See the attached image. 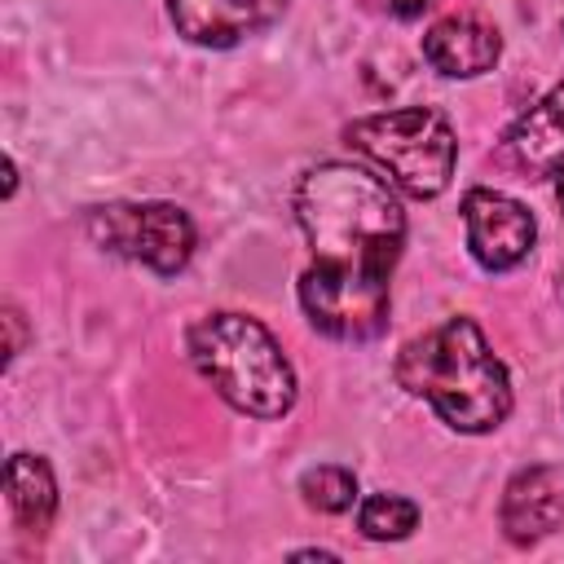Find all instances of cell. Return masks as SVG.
Masks as SVG:
<instances>
[{
	"mask_svg": "<svg viewBox=\"0 0 564 564\" xmlns=\"http://www.w3.org/2000/svg\"><path fill=\"white\" fill-rule=\"evenodd\" d=\"M555 176H560V185H555V194H560V207H564V167H560Z\"/></svg>",
	"mask_w": 564,
	"mask_h": 564,
	"instance_id": "cell-18",
	"label": "cell"
},
{
	"mask_svg": "<svg viewBox=\"0 0 564 564\" xmlns=\"http://www.w3.org/2000/svg\"><path fill=\"white\" fill-rule=\"evenodd\" d=\"M194 370L251 419H282L295 405V370L264 322L247 313H207L185 335Z\"/></svg>",
	"mask_w": 564,
	"mask_h": 564,
	"instance_id": "cell-3",
	"label": "cell"
},
{
	"mask_svg": "<svg viewBox=\"0 0 564 564\" xmlns=\"http://www.w3.org/2000/svg\"><path fill=\"white\" fill-rule=\"evenodd\" d=\"M295 560H335V551H295Z\"/></svg>",
	"mask_w": 564,
	"mask_h": 564,
	"instance_id": "cell-17",
	"label": "cell"
},
{
	"mask_svg": "<svg viewBox=\"0 0 564 564\" xmlns=\"http://www.w3.org/2000/svg\"><path fill=\"white\" fill-rule=\"evenodd\" d=\"M423 57L445 79H476V75H485V70L498 66L502 40H498V31L489 22H480L471 13H449V18H441V22L427 26Z\"/></svg>",
	"mask_w": 564,
	"mask_h": 564,
	"instance_id": "cell-9",
	"label": "cell"
},
{
	"mask_svg": "<svg viewBox=\"0 0 564 564\" xmlns=\"http://www.w3.org/2000/svg\"><path fill=\"white\" fill-rule=\"evenodd\" d=\"M560 282H564V278H560Z\"/></svg>",
	"mask_w": 564,
	"mask_h": 564,
	"instance_id": "cell-19",
	"label": "cell"
},
{
	"mask_svg": "<svg viewBox=\"0 0 564 564\" xmlns=\"http://www.w3.org/2000/svg\"><path fill=\"white\" fill-rule=\"evenodd\" d=\"M295 220L308 238L300 308L326 339L366 344L388 326L392 269L405 247V212L392 185L357 163H317L295 185Z\"/></svg>",
	"mask_w": 564,
	"mask_h": 564,
	"instance_id": "cell-1",
	"label": "cell"
},
{
	"mask_svg": "<svg viewBox=\"0 0 564 564\" xmlns=\"http://www.w3.org/2000/svg\"><path fill=\"white\" fill-rule=\"evenodd\" d=\"M291 0H167L172 26L203 48H234L282 18Z\"/></svg>",
	"mask_w": 564,
	"mask_h": 564,
	"instance_id": "cell-8",
	"label": "cell"
},
{
	"mask_svg": "<svg viewBox=\"0 0 564 564\" xmlns=\"http://www.w3.org/2000/svg\"><path fill=\"white\" fill-rule=\"evenodd\" d=\"M463 225H467V247H471L476 264L489 273L516 269L520 260H529V251L538 242L533 212L502 189H467Z\"/></svg>",
	"mask_w": 564,
	"mask_h": 564,
	"instance_id": "cell-6",
	"label": "cell"
},
{
	"mask_svg": "<svg viewBox=\"0 0 564 564\" xmlns=\"http://www.w3.org/2000/svg\"><path fill=\"white\" fill-rule=\"evenodd\" d=\"M4 494L9 511L26 533H44L57 511V480L40 454H13L4 463Z\"/></svg>",
	"mask_w": 564,
	"mask_h": 564,
	"instance_id": "cell-11",
	"label": "cell"
},
{
	"mask_svg": "<svg viewBox=\"0 0 564 564\" xmlns=\"http://www.w3.org/2000/svg\"><path fill=\"white\" fill-rule=\"evenodd\" d=\"M392 375L454 432H494L511 414V375L471 317H445L441 326L405 339Z\"/></svg>",
	"mask_w": 564,
	"mask_h": 564,
	"instance_id": "cell-2",
	"label": "cell"
},
{
	"mask_svg": "<svg viewBox=\"0 0 564 564\" xmlns=\"http://www.w3.org/2000/svg\"><path fill=\"white\" fill-rule=\"evenodd\" d=\"M436 0H383V9L388 13H397V18H419L423 9H432Z\"/></svg>",
	"mask_w": 564,
	"mask_h": 564,
	"instance_id": "cell-15",
	"label": "cell"
},
{
	"mask_svg": "<svg viewBox=\"0 0 564 564\" xmlns=\"http://www.w3.org/2000/svg\"><path fill=\"white\" fill-rule=\"evenodd\" d=\"M498 520L507 542L516 546H533L564 529V463H538L516 471L502 489Z\"/></svg>",
	"mask_w": 564,
	"mask_h": 564,
	"instance_id": "cell-7",
	"label": "cell"
},
{
	"mask_svg": "<svg viewBox=\"0 0 564 564\" xmlns=\"http://www.w3.org/2000/svg\"><path fill=\"white\" fill-rule=\"evenodd\" d=\"M344 137L405 198H436L454 181L458 137H454L449 119L432 106H401V110H379V115L352 119L344 128Z\"/></svg>",
	"mask_w": 564,
	"mask_h": 564,
	"instance_id": "cell-4",
	"label": "cell"
},
{
	"mask_svg": "<svg viewBox=\"0 0 564 564\" xmlns=\"http://www.w3.org/2000/svg\"><path fill=\"white\" fill-rule=\"evenodd\" d=\"M84 229L97 247L163 278L181 273L194 256V220L176 203H106L84 216Z\"/></svg>",
	"mask_w": 564,
	"mask_h": 564,
	"instance_id": "cell-5",
	"label": "cell"
},
{
	"mask_svg": "<svg viewBox=\"0 0 564 564\" xmlns=\"http://www.w3.org/2000/svg\"><path fill=\"white\" fill-rule=\"evenodd\" d=\"M13 189H18V163L4 159V198H13Z\"/></svg>",
	"mask_w": 564,
	"mask_h": 564,
	"instance_id": "cell-16",
	"label": "cell"
},
{
	"mask_svg": "<svg viewBox=\"0 0 564 564\" xmlns=\"http://www.w3.org/2000/svg\"><path fill=\"white\" fill-rule=\"evenodd\" d=\"M357 529L370 542H401L419 529V507L401 494H370L357 507Z\"/></svg>",
	"mask_w": 564,
	"mask_h": 564,
	"instance_id": "cell-12",
	"label": "cell"
},
{
	"mask_svg": "<svg viewBox=\"0 0 564 564\" xmlns=\"http://www.w3.org/2000/svg\"><path fill=\"white\" fill-rule=\"evenodd\" d=\"M4 326H9V348H4V361H13L22 352V313L18 308H4Z\"/></svg>",
	"mask_w": 564,
	"mask_h": 564,
	"instance_id": "cell-14",
	"label": "cell"
},
{
	"mask_svg": "<svg viewBox=\"0 0 564 564\" xmlns=\"http://www.w3.org/2000/svg\"><path fill=\"white\" fill-rule=\"evenodd\" d=\"M300 498L322 516H339V511H348L357 502V476L348 467H339V463L308 467L300 476Z\"/></svg>",
	"mask_w": 564,
	"mask_h": 564,
	"instance_id": "cell-13",
	"label": "cell"
},
{
	"mask_svg": "<svg viewBox=\"0 0 564 564\" xmlns=\"http://www.w3.org/2000/svg\"><path fill=\"white\" fill-rule=\"evenodd\" d=\"M507 163L524 176H555L564 167V84L533 101L502 141Z\"/></svg>",
	"mask_w": 564,
	"mask_h": 564,
	"instance_id": "cell-10",
	"label": "cell"
}]
</instances>
